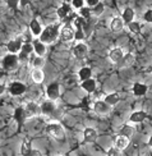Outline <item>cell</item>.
Returning a JSON list of instances; mask_svg holds the SVG:
<instances>
[{
	"label": "cell",
	"mask_w": 152,
	"mask_h": 156,
	"mask_svg": "<svg viewBox=\"0 0 152 156\" xmlns=\"http://www.w3.org/2000/svg\"><path fill=\"white\" fill-rule=\"evenodd\" d=\"M124 51L123 49L120 48H114L113 50H110L109 51V59L111 63H114V64H119L122 62V59L124 58Z\"/></svg>",
	"instance_id": "obj_12"
},
{
	"label": "cell",
	"mask_w": 152,
	"mask_h": 156,
	"mask_svg": "<svg viewBox=\"0 0 152 156\" xmlns=\"http://www.w3.org/2000/svg\"><path fill=\"white\" fill-rule=\"evenodd\" d=\"M148 146L152 148V134L150 136V138H148Z\"/></svg>",
	"instance_id": "obj_44"
},
{
	"label": "cell",
	"mask_w": 152,
	"mask_h": 156,
	"mask_svg": "<svg viewBox=\"0 0 152 156\" xmlns=\"http://www.w3.org/2000/svg\"><path fill=\"white\" fill-rule=\"evenodd\" d=\"M19 59H18V55L17 54H6L4 58H3V62H2V66L5 70L8 72H12V70H16L19 66Z\"/></svg>",
	"instance_id": "obj_2"
},
{
	"label": "cell",
	"mask_w": 152,
	"mask_h": 156,
	"mask_svg": "<svg viewBox=\"0 0 152 156\" xmlns=\"http://www.w3.org/2000/svg\"><path fill=\"white\" fill-rule=\"evenodd\" d=\"M14 119L18 124H23L24 120L27 119L26 116V113H24V108H17L16 112H14Z\"/></svg>",
	"instance_id": "obj_25"
},
{
	"label": "cell",
	"mask_w": 152,
	"mask_h": 156,
	"mask_svg": "<svg viewBox=\"0 0 152 156\" xmlns=\"http://www.w3.org/2000/svg\"><path fill=\"white\" fill-rule=\"evenodd\" d=\"M34 51H35V54L37 56H45V54H46V44H44L42 41H40V38H38V40H36L34 42Z\"/></svg>",
	"instance_id": "obj_19"
},
{
	"label": "cell",
	"mask_w": 152,
	"mask_h": 156,
	"mask_svg": "<svg viewBox=\"0 0 152 156\" xmlns=\"http://www.w3.org/2000/svg\"><path fill=\"white\" fill-rule=\"evenodd\" d=\"M28 3H30V0H19V5L21 6H26Z\"/></svg>",
	"instance_id": "obj_42"
},
{
	"label": "cell",
	"mask_w": 152,
	"mask_h": 156,
	"mask_svg": "<svg viewBox=\"0 0 152 156\" xmlns=\"http://www.w3.org/2000/svg\"><path fill=\"white\" fill-rule=\"evenodd\" d=\"M134 17H136V12H134V9H132V8H125L124 12H123V14H122V19L127 26L134 21Z\"/></svg>",
	"instance_id": "obj_16"
},
{
	"label": "cell",
	"mask_w": 152,
	"mask_h": 156,
	"mask_svg": "<svg viewBox=\"0 0 152 156\" xmlns=\"http://www.w3.org/2000/svg\"><path fill=\"white\" fill-rule=\"evenodd\" d=\"M143 18H144V21H146V22L152 23V9H150V10H147L146 13H144Z\"/></svg>",
	"instance_id": "obj_40"
},
{
	"label": "cell",
	"mask_w": 152,
	"mask_h": 156,
	"mask_svg": "<svg viewBox=\"0 0 152 156\" xmlns=\"http://www.w3.org/2000/svg\"><path fill=\"white\" fill-rule=\"evenodd\" d=\"M24 113L27 118H34V116H37L38 114H41V108H40L37 102L28 101L24 106Z\"/></svg>",
	"instance_id": "obj_8"
},
{
	"label": "cell",
	"mask_w": 152,
	"mask_h": 156,
	"mask_svg": "<svg viewBox=\"0 0 152 156\" xmlns=\"http://www.w3.org/2000/svg\"><path fill=\"white\" fill-rule=\"evenodd\" d=\"M132 91H133V94H134L136 96H143V95L147 94L148 87H147L144 83L137 82V83L133 84V88H132Z\"/></svg>",
	"instance_id": "obj_20"
},
{
	"label": "cell",
	"mask_w": 152,
	"mask_h": 156,
	"mask_svg": "<svg viewBox=\"0 0 152 156\" xmlns=\"http://www.w3.org/2000/svg\"><path fill=\"white\" fill-rule=\"evenodd\" d=\"M70 13H72V6L69 4H67V3L62 4L58 8V10H56V14H58L59 19H65V18H67L70 14Z\"/></svg>",
	"instance_id": "obj_14"
},
{
	"label": "cell",
	"mask_w": 152,
	"mask_h": 156,
	"mask_svg": "<svg viewBox=\"0 0 152 156\" xmlns=\"http://www.w3.org/2000/svg\"><path fill=\"white\" fill-rule=\"evenodd\" d=\"M76 35V28L72 24H65L60 31V40L63 42H70L74 40Z\"/></svg>",
	"instance_id": "obj_6"
},
{
	"label": "cell",
	"mask_w": 152,
	"mask_h": 156,
	"mask_svg": "<svg viewBox=\"0 0 152 156\" xmlns=\"http://www.w3.org/2000/svg\"><path fill=\"white\" fill-rule=\"evenodd\" d=\"M151 70H152V67H151Z\"/></svg>",
	"instance_id": "obj_45"
},
{
	"label": "cell",
	"mask_w": 152,
	"mask_h": 156,
	"mask_svg": "<svg viewBox=\"0 0 152 156\" xmlns=\"http://www.w3.org/2000/svg\"><path fill=\"white\" fill-rule=\"evenodd\" d=\"M146 118H147V114L144 112H142V110H140V112H134V113L130 114L129 122L130 123H142Z\"/></svg>",
	"instance_id": "obj_21"
},
{
	"label": "cell",
	"mask_w": 152,
	"mask_h": 156,
	"mask_svg": "<svg viewBox=\"0 0 152 156\" xmlns=\"http://www.w3.org/2000/svg\"><path fill=\"white\" fill-rule=\"evenodd\" d=\"M92 109H94V112L97 115H100V116L108 115L111 112V106L105 100H97V101H95L94 105H92Z\"/></svg>",
	"instance_id": "obj_4"
},
{
	"label": "cell",
	"mask_w": 152,
	"mask_h": 156,
	"mask_svg": "<svg viewBox=\"0 0 152 156\" xmlns=\"http://www.w3.org/2000/svg\"><path fill=\"white\" fill-rule=\"evenodd\" d=\"M114 142H115V147H118L119 150H124V148H127L129 145V138L125 137V136L119 134Z\"/></svg>",
	"instance_id": "obj_22"
},
{
	"label": "cell",
	"mask_w": 152,
	"mask_h": 156,
	"mask_svg": "<svg viewBox=\"0 0 152 156\" xmlns=\"http://www.w3.org/2000/svg\"><path fill=\"white\" fill-rule=\"evenodd\" d=\"M46 95H48L49 100L56 101L59 97H60V86H59L56 82L49 84V86L46 87Z\"/></svg>",
	"instance_id": "obj_10"
},
{
	"label": "cell",
	"mask_w": 152,
	"mask_h": 156,
	"mask_svg": "<svg viewBox=\"0 0 152 156\" xmlns=\"http://www.w3.org/2000/svg\"><path fill=\"white\" fill-rule=\"evenodd\" d=\"M23 38L21 36H18L16 38H13V40H10L8 42V45H6V49H8V51L10 54H19V51L22 50V46H23Z\"/></svg>",
	"instance_id": "obj_7"
},
{
	"label": "cell",
	"mask_w": 152,
	"mask_h": 156,
	"mask_svg": "<svg viewBox=\"0 0 152 156\" xmlns=\"http://www.w3.org/2000/svg\"><path fill=\"white\" fill-rule=\"evenodd\" d=\"M91 10H92V14L94 16H96V17H100L102 13H104V10H105V5L102 4V3H98L96 6H94V8H91Z\"/></svg>",
	"instance_id": "obj_32"
},
{
	"label": "cell",
	"mask_w": 152,
	"mask_h": 156,
	"mask_svg": "<svg viewBox=\"0 0 152 156\" xmlns=\"http://www.w3.org/2000/svg\"><path fill=\"white\" fill-rule=\"evenodd\" d=\"M128 28H129V31L132 32V34H140V32H141V24L138 22L133 21L132 23L128 24Z\"/></svg>",
	"instance_id": "obj_33"
},
{
	"label": "cell",
	"mask_w": 152,
	"mask_h": 156,
	"mask_svg": "<svg viewBox=\"0 0 152 156\" xmlns=\"http://www.w3.org/2000/svg\"><path fill=\"white\" fill-rule=\"evenodd\" d=\"M17 55H18V59H19V63L21 64H26L30 60V55L23 53V51H19V54H17Z\"/></svg>",
	"instance_id": "obj_38"
},
{
	"label": "cell",
	"mask_w": 152,
	"mask_h": 156,
	"mask_svg": "<svg viewBox=\"0 0 152 156\" xmlns=\"http://www.w3.org/2000/svg\"><path fill=\"white\" fill-rule=\"evenodd\" d=\"M40 108H41V114L45 115V116H54L56 109H58L55 101H52V100L42 101L41 105H40Z\"/></svg>",
	"instance_id": "obj_5"
},
{
	"label": "cell",
	"mask_w": 152,
	"mask_h": 156,
	"mask_svg": "<svg viewBox=\"0 0 152 156\" xmlns=\"http://www.w3.org/2000/svg\"><path fill=\"white\" fill-rule=\"evenodd\" d=\"M6 4H8L10 9H16L19 4V0H6Z\"/></svg>",
	"instance_id": "obj_39"
},
{
	"label": "cell",
	"mask_w": 152,
	"mask_h": 156,
	"mask_svg": "<svg viewBox=\"0 0 152 156\" xmlns=\"http://www.w3.org/2000/svg\"><path fill=\"white\" fill-rule=\"evenodd\" d=\"M108 156H122V151L119 150L118 147L111 146L108 150Z\"/></svg>",
	"instance_id": "obj_37"
},
{
	"label": "cell",
	"mask_w": 152,
	"mask_h": 156,
	"mask_svg": "<svg viewBox=\"0 0 152 156\" xmlns=\"http://www.w3.org/2000/svg\"><path fill=\"white\" fill-rule=\"evenodd\" d=\"M44 66H45V59H44V56H37V55H36V58H34V60H32V67L42 69Z\"/></svg>",
	"instance_id": "obj_31"
},
{
	"label": "cell",
	"mask_w": 152,
	"mask_h": 156,
	"mask_svg": "<svg viewBox=\"0 0 152 156\" xmlns=\"http://www.w3.org/2000/svg\"><path fill=\"white\" fill-rule=\"evenodd\" d=\"M4 91H5V87H4V84H0V96H2L4 94Z\"/></svg>",
	"instance_id": "obj_43"
},
{
	"label": "cell",
	"mask_w": 152,
	"mask_h": 156,
	"mask_svg": "<svg viewBox=\"0 0 152 156\" xmlns=\"http://www.w3.org/2000/svg\"><path fill=\"white\" fill-rule=\"evenodd\" d=\"M120 133L119 134H122V136H125V137H133L134 133H136V128L133 126H130V124H124L123 127H120V131H119Z\"/></svg>",
	"instance_id": "obj_24"
},
{
	"label": "cell",
	"mask_w": 152,
	"mask_h": 156,
	"mask_svg": "<svg viewBox=\"0 0 152 156\" xmlns=\"http://www.w3.org/2000/svg\"><path fill=\"white\" fill-rule=\"evenodd\" d=\"M30 31H31V34L34 35V36H40L42 34V26L41 23H40L38 19H32L31 23H30Z\"/></svg>",
	"instance_id": "obj_15"
},
{
	"label": "cell",
	"mask_w": 152,
	"mask_h": 156,
	"mask_svg": "<svg viewBox=\"0 0 152 156\" xmlns=\"http://www.w3.org/2000/svg\"><path fill=\"white\" fill-rule=\"evenodd\" d=\"M105 101L113 108V106H115L119 104V101H120V96H119L118 94H109V95L105 96Z\"/></svg>",
	"instance_id": "obj_27"
},
{
	"label": "cell",
	"mask_w": 152,
	"mask_h": 156,
	"mask_svg": "<svg viewBox=\"0 0 152 156\" xmlns=\"http://www.w3.org/2000/svg\"><path fill=\"white\" fill-rule=\"evenodd\" d=\"M91 14H92V10H91V8H88V6H83L82 9H79V13H78V16L82 17L83 19H86V21H88L91 18Z\"/></svg>",
	"instance_id": "obj_30"
},
{
	"label": "cell",
	"mask_w": 152,
	"mask_h": 156,
	"mask_svg": "<svg viewBox=\"0 0 152 156\" xmlns=\"http://www.w3.org/2000/svg\"><path fill=\"white\" fill-rule=\"evenodd\" d=\"M46 133L52 138L60 140L64 137V128L59 123H50V124L46 126Z\"/></svg>",
	"instance_id": "obj_3"
},
{
	"label": "cell",
	"mask_w": 152,
	"mask_h": 156,
	"mask_svg": "<svg viewBox=\"0 0 152 156\" xmlns=\"http://www.w3.org/2000/svg\"><path fill=\"white\" fill-rule=\"evenodd\" d=\"M124 26H125V23L120 17H115L111 19V22H110V28L114 32H120L124 28Z\"/></svg>",
	"instance_id": "obj_17"
},
{
	"label": "cell",
	"mask_w": 152,
	"mask_h": 156,
	"mask_svg": "<svg viewBox=\"0 0 152 156\" xmlns=\"http://www.w3.org/2000/svg\"><path fill=\"white\" fill-rule=\"evenodd\" d=\"M133 63H134V55H133V54H125L124 58L122 59V62L119 63V64H120L122 67H124V68H128V67H130Z\"/></svg>",
	"instance_id": "obj_28"
},
{
	"label": "cell",
	"mask_w": 152,
	"mask_h": 156,
	"mask_svg": "<svg viewBox=\"0 0 152 156\" xmlns=\"http://www.w3.org/2000/svg\"><path fill=\"white\" fill-rule=\"evenodd\" d=\"M98 3H100V0H86V5H87L88 8H94Z\"/></svg>",
	"instance_id": "obj_41"
},
{
	"label": "cell",
	"mask_w": 152,
	"mask_h": 156,
	"mask_svg": "<svg viewBox=\"0 0 152 156\" xmlns=\"http://www.w3.org/2000/svg\"><path fill=\"white\" fill-rule=\"evenodd\" d=\"M60 24L54 23V24H49L48 27H45L42 34L40 35V41H42L46 45L54 44L59 37H60Z\"/></svg>",
	"instance_id": "obj_1"
},
{
	"label": "cell",
	"mask_w": 152,
	"mask_h": 156,
	"mask_svg": "<svg viewBox=\"0 0 152 156\" xmlns=\"http://www.w3.org/2000/svg\"><path fill=\"white\" fill-rule=\"evenodd\" d=\"M78 77H79V80H81L82 82L86 81V80H90V78H92V69L88 68V67H83L79 69V72H78Z\"/></svg>",
	"instance_id": "obj_26"
},
{
	"label": "cell",
	"mask_w": 152,
	"mask_h": 156,
	"mask_svg": "<svg viewBox=\"0 0 152 156\" xmlns=\"http://www.w3.org/2000/svg\"><path fill=\"white\" fill-rule=\"evenodd\" d=\"M84 37H86V34H84L83 28H76V35H74V40H77V41L79 42V41H82Z\"/></svg>",
	"instance_id": "obj_35"
},
{
	"label": "cell",
	"mask_w": 152,
	"mask_h": 156,
	"mask_svg": "<svg viewBox=\"0 0 152 156\" xmlns=\"http://www.w3.org/2000/svg\"><path fill=\"white\" fill-rule=\"evenodd\" d=\"M21 51H23V53L28 54V55L32 54V53H34V44H31V42H24Z\"/></svg>",
	"instance_id": "obj_34"
},
{
	"label": "cell",
	"mask_w": 152,
	"mask_h": 156,
	"mask_svg": "<svg viewBox=\"0 0 152 156\" xmlns=\"http://www.w3.org/2000/svg\"><path fill=\"white\" fill-rule=\"evenodd\" d=\"M87 54H88V46L84 42L79 41L73 46V55L77 59H84Z\"/></svg>",
	"instance_id": "obj_9"
},
{
	"label": "cell",
	"mask_w": 152,
	"mask_h": 156,
	"mask_svg": "<svg viewBox=\"0 0 152 156\" xmlns=\"http://www.w3.org/2000/svg\"><path fill=\"white\" fill-rule=\"evenodd\" d=\"M97 136H98L97 131L92 127H87L83 131V138H84L86 142H88V144H94V142H96Z\"/></svg>",
	"instance_id": "obj_13"
},
{
	"label": "cell",
	"mask_w": 152,
	"mask_h": 156,
	"mask_svg": "<svg viewBox=\"0 0 152 156\" xmlns=\"http://www.w3.org/2000/svg\"><path fill=\"white\" fill-rule=\"evenodd\" d=\"M82 88L86 91V92H88V94H92L94 91L96 90V81L94 80V78H90V80H86L82 82Z\"/></svg>",
	"instance_id": "obj_23"
},
{
	"label": "cell",
	"mask_w": 152,
	"mask_h": 156,
	"mask_svg": "<svg viewBox=\"0 0 152 156\" xmlns=\"http://www.w3.org/2000/svg\"><path fill=\"white\" fill-rule=\"evenodd\" d=\"M8 90H9V94L13 96H22L26 92L27 87H26V84L22 82H12L9 84Z\"/></svg>",
	"instance_id": "obj_11"
},
{
	"label": "cell",
	"mask_w": 152,
	"mask_h": 156,
	"mask_svg": "<svg viewBox=\"0 0 152 156\" xmlns=\"http://www.w3.org/2000/svg\"><path fill=\"white\" fill-rule=\"evenodd\" d=\"M31 78L32 81H34L35 83H42L44 80H45V73L42 69L40 68H34L31 72Z\"/></svg>",
	"instance_id": "obj_18"
},
{
	"label": "cell",
	"mask_w": 152,
	"mask_h": 156,
	"mask_svg": "<svg viewBox=\"0 0 152 156\" xmlns=\"http://www.w3.org/2000/svg\"><path fill=\"white\" fill-rule=\"evenodd\" d=\"M23 156H31L34 150H32V146H31V142L28 140H24L23 144H22V150H21Z\"/></svg>",
	"instance_id": "obj_29"
},
{
	"label": "cell",
	"mask_w": 152,
	"mask_h": 156,
	"mask_svg": "<svg viewBox=\"0 0 152 156\" xmlns=\"http://www.w3.org/2000/svg\"><path fill=\"white\" fill-rule=\"evenodd\" d=\"M86 4V0H72V8L74 9H82Z\"/></svg>",
	"instance_id": "obj_36"
}]
</instances>
